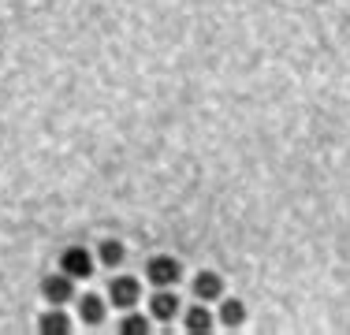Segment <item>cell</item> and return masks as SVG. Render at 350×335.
<instances>
[{
  "instance_id": "1",
  "label": "cell",
  "mask_w": 350,
  "mask_h": 335,
  "mask_svg": "<svg viewBox=\"0 0 350 335\" xmlns=\"http://www.w3.org/2000/svg\"><path fill=\"white\" fill-rule=\"evenodd\" d=\"M60 272H68L71 280H90L94 276V254L86 246H68L60 254Z\"/></svg>"
},
{
  "instance_id": "2",
  "label": "cell",
  "mask_w": 350,
  "mask_h": 335,
  "mask_svg": "<svg viewBox=\"0 0 350 335\" xmlns=\"http://www.w3.org/2000/svg\"><path fill=\"white\" fill-rule=\"evenodd\" d=\"M146 276H149V283L153 287H175L179 283V276H183V265L175 261V257H153V261L146 265Z\"/></svg>"
},
{
  "instance_id": "3",
  "label": "cell",
  "mask_w": 350,
  "mask_h": 335,
  "mask_svg": "<svg viewBox=\"0 0 350 335\" xmlns=\"http://www.w3.org/2000/svg\"><path fill=\"white\" fill-rule=\"evenodd\" d=\"M108 298H112L116 309H135V302L142 298V287L135 276H120V280L108 283Z\"/></svg>"
},
{
  "instance_id": "4",
  "label": "cell",
  "mask_w": 350,
  "mask_h": 335,
  "mask_svg": "<svg viewBox=\"0 0 350 335\" xmlns=\"http://www.w3.org/2000/svg\"><path fill=\"white\" fill-rule=\"evenodd\" d=\"M41 295H45L53 306H64V302H71L75 295V280L68 272H60V276H49L45 283H41Z\"/></svg>"
},
{
  "instance_id": "5",
  "label": "cell",
  "mask_w": 350,
  "mask_h": 335,
  "mask_svg": "<svg viewBox=\"0 0 350 335\" xmlns=\"http://www.w3.org/2000/svg\"><path fill=\"white\" fill-rule=\"evenodd\" d=\"M149 309H153L157 321H172V317L179 313V298H175L168 287H157V295H153V302H149Z\"/></svg>"
},
{
  "instance_id": "6",
  "label": "cell",
  "mask_w": 350,
  "mask_h": 335,
  "mask_svg": "<svg viewBox=\"0 0 350 335\" xmlns=\"http://www.w3.org/2000/svg\"><path fill=\"white\" fill-rule=\"evenodd\" d=\"M194 295L202 298V302L220 298V295H224V280H220L216 272H198V276H194Z\"/></svg>"
},
{
  "instance_id": "7",
  "label": "cell",
  "mask_w": 350,
  "mask_h": 335,
  "mask_svg": "<svg viewBox=\"0 0 350 335\" xmlns=\"http://www.w3.org/2000/svg\"><path fill=\"white\" fill-rule=\"evenodd\" d=\"M79 317L86 324H101L105 321V302L97 298V295H82V302H79Z\"/></svg>"
},
{
  "instance_id": "8",
  "label": "cell",
  "mask_w": 350,
  "mask_h": 335,
  "mask_svg": "<svg viewBox=\"0 0 350 335\" xmlns=\"http://www.w3.org/2000/svg\"><path fill=\"white\" fill-rule=\"evenodd\" d=\"M38 324H41V335H68L71 332V321L60 313V309H56V313H45Z\"/></svg>"
},
{
  "instance_id": "9",
  "label": "cell",
  "mask_w": 350,
  "mask_h": 335,
  "mask_svg": "<svg viewBox=\"0 0 350 335\" xmlns=\"http://www.w3.org/2000/svg\"><path fill=\"white\" fill-rule=\"evenodd\" d=\"M213 328V317H209V309H202V306H194L187 313V332L190 335H202V332H209Z\"/></svg>"
},
{
  "instance_id": "10",
  "label": "cell",
  "mask_w": 350,
  "mask_h": 335,
  "mask_svg": "<svg viewBox=\"0 0 350 335\" xmlns=\"http://www.w3.org/2000/svg\"><path fill=\"white\" fill-rule=\"evenodd\" d=\"M220 321L228 324V328H243V321H246V306H243V302H224Z\"/></svg>"
},
{
  "instance_id": "11",
  "label": "cell",
  "mask_w": 350,
  "mask_h": 335,
  "mask_svg": "<svg viewBox=\"0 0 350 335\" xmlns=\"http://www.w3.org/2000/svg\"><path fill=\"white\" fill-rule=\"evenodd\" d=\"M97 257H101V265H120L123 261V242L105 239L101 246H97Z\"/></svg>"
},
{
  "instance_id": "12",
  "label": "cell",
  "mask_w": 350,
  "mask_h": 335,
  "mask_svg": "<svg viewBox=\"0 0 350 335\" xmlns=\"http://www.w3.org/2000/svg\"><path fill=\"white\" fill-rule=\"evenodd\" d=\"M120 332H123V335H146V332H149V324H146V317L127 313V317H123V324H120Z\"/></svg>"
}]
</instances>
